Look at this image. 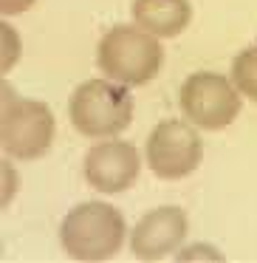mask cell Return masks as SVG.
Listing matches in <instances>:
<instances>
[{"label": "cell", "instance_id": "cell-4", "mask_svg": "<svg viewBox=\"0 0 257 263\" xmlns=\"http://www.w3.org/2000/svg\"><path fill=\"white\" fill-rule=\"evenodd\" d=\"M54 142V114L46 102L20 99L12 88H3L0 108V144L20 161H34L48 153Z\"/></svg>", "mask_w": 257, "mask_h": 263}, {"label": "cell", "instance_id": "cell-6", "mask_svg": "<svg viewBox=\"0 0 257 263\" xmlns=\"http://www.w3.org/2000/svg\"><path fill=\"white\" fill-rule=\"evenodd\" d=\"M147 164L159 178H184L201 164V139L184 122H161L147 139Z\"/></svg>", "mask_w": 257, "mask_h": 263}, {"label": "cell", "instance_id": "cell-2", "mask_svg": "<svg viewBox=\"0 0 257 263\" xmlns=\"http://www.w3.org/2000/svg\"><path fill=\"white\" fill-rule=\"evenodd\" d=\"M71 125L91 139H110L130 127L133 97L122 82L88 80L74 91L68 105Z\"/></svg>", "mask_w": 257, "mask_h": 263}, {"label": "cell", "instance_id": "cell-3", "mask_svg": "<svg viewBox=\"0 0 257 263\" xmlns=\"http://www.w3.org/2000/svg\"><path fill=\"white\" fill-rule=\"evenodd\" d=\"M164 48L139 26H113L99 43V68L122 85H144L159 77Z\"/></svg>", "mask_w": 257, "mask_h": 263}, {"label": "cell", "instance_id": "cell-7", "mask_svg": "<svg viewBox=\"0 0 257 263\" xmlns=\"http://www.w3.org/2000/svg\"><path fill=\"white\" fill-rule=\"evenodd\" d=\"M142 159L139 150L127 142H102L93 144L85 153V178L93 190L105 195L125 193L130 184H136Z\"/></svg>", "mask_w": 257, "mask_h": 263}, {"label": "cell", "instance_id": "cell-11", "mask_svg": "<svg viewBox=\"0 0 257 263\" xmlns=\"http://www.w3.org/2000/svg\"><path fill=\"white\" fill-rule=\"evenodd\" d=\"M37 0H0V12L3 14H20V12H29Z\"/></svg>", "mask_w": 257, "mask_h": 263}, {"label": "cell", "instance_id": "cell-5", "mask_svg": "<svg viewBox=\"0 0 257 263\" xmlns=\"http://www.w3.org/2000/svg\"><path fill=\"white\" fill-rule=\"evenodd\" d=\"M181 114L204 130H221L232 125L240 114V91L232 80L212 71L187 77L178 93Z\"/></svg>", "mask_w": 257, "mask_h": 263}, {"label": "cell", "instance_id": "cell-1", "mask_svg": "<svg viewBox=\"0 0 257 263\" xmlns=\"http://www.w3.org/2000/svg\"><path fill=\"white\" fill-rule=\"evenodd\" d=\"M125 218L105 201L80 204L63 218L60 243L74 260H108L125 243Z\"/></svg>", "mask_w": 257, "mask_h": 263}, {"label": "cell", "instance_id": "cell-9", "mask_svg": "<svg viewBox=\"0 0 257 263\" xmlns=\"http://www.w3.org/2000/svg\"><path fill=\"white\" fill-rule=\"evenodd\" d=\"M133 20L153 37H178L192 20L189 0H133Z\"/></svg>", "mask_w": 257, "mask_h": 263}, {"label": "cell", "instance_id": "cell-10", "mask_svg": "<svg viewBox=\"0 0 257 263\" xmlns=\"http://www.w3.org/2000/svg\"><path fill=\"white\" fill-rule=\"evenodd\" d=\"M232 82L238 85L240 93L257 102V46L246 48L234 57L232 63Z\"/></svg>", "mask_w": 257, "mask_h": 263}, {"label": "cell", "instance_id": "cell-8", "mask_svg": "<svg viewBox=\"0 0 257 263\" xmlns=\"http://www.w3.org/2000/svg\"><path fill=\"white\" fill-rule=\"evenodd\" d=\"M187 238V215L178 206H159L136 223L130 249L139 260H161Z\"/></svg>", "mask_w": 257, "mask_h": 263}]
</instances>
